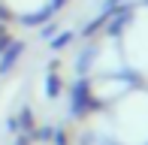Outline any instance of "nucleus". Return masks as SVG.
<instances>
[{
  "label": "nucleus",
  "mask_w": 148,
  "mask_h": 145,
  "mask_svg": "<svg viewBox=\"0 0 148 145\" xmlns=\"http://www.w3.org/2000/svg\"><path fill=\"white\" fill-rule=\"evenodd\" d=\"M15 57H18V45H12V49H9V55H6V61L0 64V70H9V64L15 61Z\"/></svg>",
  "instance_id": "nucleus-1"
}]
</instances>
